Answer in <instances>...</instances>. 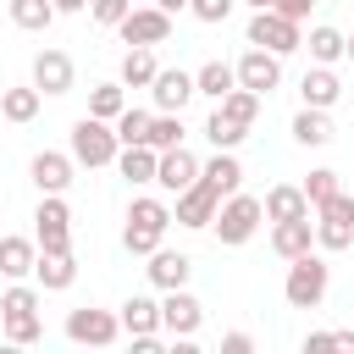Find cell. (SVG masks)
<instances>
[{
	"label": "cell",
	"mask_w": 354,
	"mask_h": 354,
	"mask_svg": "<svg viewBox=\"0 0 354 354\" xmlns=\"http://www.w3.org/2000/svg\"><path fill=\"white\" fill-rule=\"evenodd\" d=\"M166 227H171V199H166V194H133V205H127V227H122V249L149 260V254L160 249Z\"/></svg>",
	"instance_id": "6da1fadb"
},
{
	"label": "cell",
	"mask_w": 354,
	"mask_h": 354,
	"mask_svg": "<svg viewBox=\"0 0 354 354\" xmlns=\"http://www.w3.org/2000/svg\"><path fill=\"white\" fill-rule=\"evenodd\" d=\"M66 149H72V160H77V166L100 171V166H116V155H122V138H116V127H111L105 116H77V122H72V138H66Z\"/></svg>",
	"instance_id": "7a4b0ae2"
},
{
	"label": "cell",
	"mask_w": 354,
	"mask_h": 354,
	"mask_svg": "<svg viewBox=\"0 0 354 354\" xmlns=\"http://www.w3.org/2000/svg\"><path fill=\"white\" fill-rule=\"evenodd\" d=\"M326 288H332V266L321 260V249H310V254L288 260V277H282V299H288L293 310H321Z\"/></svg>",
	"instance_id": "3957f363"
},
{
	"label": "cell",
	"mask_w": 354,
	"mask_h": 354,
	"mask_svg": "<svg viewBox=\"0 0 354 354\" xmlns=\"http://www.w3.org/2000/svg\"><path fill=\"white\" fill-rule=\"evenodd\" d=\"M260 221H266V199H254V194H227L221 199V210H216V221H210V232L227 243V249H243L254 232H260Z\"/></svg>",
	"instance_id": "277c9868"
},
{
	"label": "cell",
	"mask_w": 354,
	"mask_h": 354,
	"mask_svg": "<svg viewBox=\"0 0 354 354\" xmlns=\"http://www.w3.org/2000/svg\"><path fill=\"white\" fill-rule=\"evenodd\" d=\"M315 249L321 254L354 249V188H337L332 199L315 205Z\"/></svg>",
	"instance_id": "5b68a950"
},
{
	"label": "cell",
	"mask_w": 354,
	"mask_h": 354,
	"mask_svg": "<svg viewBox=\"0 0 354 354\" xmlns=\"http://www.w3.org/2000/svg\"><path fill=\"white\" fill-rule=\"evenodd\" d=\"M243 39L260 44V50H271V55H293V50H304V22H293V17H282V11L266 6V11L249 17Z\"/></svg>",
	"instance_id": "8992f818"
},
{
	"label": "cell",
	"mask_w": 354,
	"mask_h": 354,
	"mask_svg": "<svg viewBox=\"0 0 354 354\" xmlns=\"http://www.w3.org/2000/svg\"><path fill=\"white\" fill-rule=\"evenodd\" d=\"M33 238L44 254H66L72 249V210L61 194H39V210H33Z\"/></svg>",
	"instance_id": "52a82bcc"
},
{
	"label": "cell",
	"mask_w": 354,
	"mask_h": 354,
	"mask_svg": "<svg viewBox=\"0 0 354 354\" xmlns=\"http://www.w3.org/2000/svg\"><path fill=\"white\" fill-rule=\"evenodd\" d=\"M66 337L72 343H88V348H111L122 337V315L116 310H94V304L66 310Z\"/></svg>",
	"instance_id": "ba28073f"
},
{
	"label": "cell",
	"mask_w": 354,
	"mask_h": 354,
	"mask_svg": "<svg viewBox=\"0 0 354 354\" xmlns=\"http://www.w3.org/2000/svg\"><path fill=\"white\" fill-rule=\"evenodd\" d=\"M216 210H221V194H216L210 183H194V188H183V194L171 199V221L188 227V232H205V227L216 221Z\"/></svg>",
	"instance_id": "9c48e42d"
},
{
	"label": "cell",
	"mask_w": 354,
	"mask_h": 354,
	"mask_svg": "<svg viewBox=\"0 0 354 354\" xmlns=\"http://www.w3.org/2000/svg\"><path fill=\"white\" fill-rule=\"evenodd\" d=\"M199 326H205V304H199L188 288H166V293H160V332L194 337Z\"/></svg>",
	"instance_id": "30bf717a"
},
{
	"label": "cell",
	"mask_w": 354,
	"mask_h": 354,
	"mask_svg": "<svg viewBox=\"0 0 354 354\" xmlns=\"http://www.w3.org/2000/svg\"><path fill=\"white\" fill-rule=\"evenodd\" d=\"M116 33H122V44H166V39H171V11H160V6H133V11L116 22Z\"/></svg>",
	"instance_id": "8fae6325"
},
{
	"label": "cell",
	"mask_w": 354,
	"mask_h": 354,
	"mask_svg": "<svg viewBox=\"0 0 354 354\" xmlns=\"http://www.w3.org/2000/svg\"><path fill=\"white\" fill-rule=\"evenodd\" d=\"M72 83H77V66H72V55L44 44V50L33 55V88H39V94H50V100H61V94H72Z\"/></svg>",
	"instance_id": "7c38bea8"
},
{
	"label": "cell",
	"mask_w": 354,
	"mask_h": 354,
	"mask_svg": "<svg viewBox=\"0 0 354 354\" xmlns=\"http://www.w3.org/2000/svg\"><path fill=\"white\" fill-rule=\"evenodd\" d=\"M232 66H238V83L254 88L260 100H266L271 88H282V55H271V50H260V44H249Z\"/></svg>",
	"instance_id": "4fadbf2b"
},
{
	"label": "cell",
	"mask_w": 354,
	"mask_h": 354,
	"mask_svg": "<svg viewBox=\"0 0 354 354\" xmlns=\"http://www.w3.org/2000/svg\"><path fill=\"white\" fill-rule=\"evenodd\" d=\"M199 183V155L194 149H160V166H155V188L166 194V199H177L183 188H194Z\"/></svg>",
	"instance_id": "5bb4252c"
},
{
	"label": "cell",
	"mask_w": 354,
	"mask_h": 354,
	"mask_svg": "<svg viewBox=\"0 0 354 354\" xmlns=\"http://www.w3.org/2000/svg\"><path fill=\"white\" fill-rule=\"evenodd\" d=\"M72 171H77L72 149H39V155L28 160V177H33L39 194H66V188H72Z\"/></svg>",
	"instance_id": "9a60e30c"
},
{
	"label": "cell",
	"mask_w": 354,
	"mask_h": 354,
	"mask_svg": "<svg viewBox=\"0 0 354 354\" xmlns=\"http://www.w3.org/2000/svg\"><path fill=\"white\" fill-rule=\"evenodd\" d=\"M337 100H343V77H337V66H321V61H310V66H304V77H299V105L332 111Z\"/></svg>",
	"instance_id": "2e32d148"
},
{
	"label": "cell",
	"mask_w": 354,
	"mask_h": 354,
	"mask_svg": "<svg viewBox=\"0 0 354 354\" xmlns=\"http://www.w3.org/2000/svg\"><path fill=\"white\" fill-rule=\"evenodd\" d=\"M194 94H199V83H194V72H183V66H160V72H155V83H149L155 111H183Z\"/></svg>",
	"instance_id": "e0dca14e"
},
{
	"label": "cell",
	"mask_w": 354,
	"mask_h": 354,
	"mask_svg": "<svg viewBox=\"0 0 354 354\" xmlns=\"http://www.w3.org/2000/svg\"><path fill=\"white\" fill-rule=\"evenodd\" d=\"M144 277H149V288H155V293H166V288H188L194 260H188L183 249H155V254H149V266H144Z\"/></svg>",
	"instance_id": "ac0fdd59"
},
{
	"label": "cell",
	"mask_w": 354,
	"mask_h": 354,
	"mask_svg": "<svg viewBox=\"0 0 354 354\" xmlns=\"http://www.w3.org/2000/svg\"><path fill=\"white\" fill-rule=\"evenodd\" d=\"M155 166H160V149L155 144H122V155H116V177L127 188H149L155 183Z\"/></svg>",
	"instance_id": "d6986e66"
},
{
	"label": "cell",
	"mask_w": 354,
	"mask_h": 354,
	"mask_svg": "<svg viewBox=\"0 0 354 354\" xmlns=\"http://www.w3.org/2000/svg\"><path fill=\"white\" fill-rule=\"evenodd\" d=\"M33 266H39V238L6 232L0 238V277L6 282H22V277H33Z\"/></svg>",
	"instance_id": "ffe728a7"
},
{
	"label": "cell",
	"mask_w": 354,
	"mask_h": 354,
	"mask_svg": "<svg viewBox=\"0 0 354 354\" xmlns=\"http://www.w3.org/2000/svg\"><path fill=\"white\" fill-rule=\"evenodd\" d=\"M271 249L282 260H299L315 249V216H299V221H271Z\"/></svg>",
	"instance_id": "44dd1931"
},
{
	"label": "cell",
	"mask_w": 354,
	"mask_h": 354,
	"mask_svg": "<svg viewBox=\"0 0 354 354\" xmlns=\"http://www.w3.org/2000/svg\"><path fill=\"white\" fill-rule=\"evenodd\" d=\"M199 183H210L221 199L238 194V188H243V166H238V155H232V149H216L210 160H199Z\"/></svg>",
	"instance_id": "7402d4cb"
},
{
	"label": "cell",
	"mask_w": 354,
	"mask_h": 354,
	"mask_svg": "<svg viewBox=\"0 0 354 354\" xmlns=\"http://www.w3.org/2000/svg\"><path fill=\"white\" fill-rule=\"evenodd\" d=\"M299 216H315V205L304 199L299 183H277V188H266V221H299Z\"/></svg>",
	"instance_id": "603a6c76"
},
{
	"label": "cell",
	"mask_w": 354,
	"mask_h": 354,
	"mask_svg": "<svg viewBox=\"0 0 354 354\" xmlns=\"http://www.w3.org/2000/svg\"><path fill=\"white\" fill-rule=\"evenodd\" d=\"M116 315H122V332H127V337H138V332H160V299H155V293H127Z\"/></svg>",
	"instance_id": "cb8c5ba5"
},
{
	"label": "cell",
	"mask_w": 354,
	"mask_h": 354,
	"mask_svg": "<svg viewBox=\"0 0 354 354\" xmlns=\"http://www.w3.org/2000/svg\"><path fill=\"white\" fill-rule=\"evenodd\" d=\"M33 282H39L44 293H66V288L77 282V260H72V249H66V254H44V249H39Z\"/></svg>",
	"instance_id": "d4e9b609"
},
{
	"label": "cell",
	"mask_w": 354,
	"mask_h": 354,
	"mask_svg": "<svg viewBox=\"0 0 354 354\" xmlns=\"http://www.w3.org/2000/svg\"><path fill=\"white\" fill-rule=\"evenodd\" d=\"M304 50H310V61H321V66H337V61L348 55V33H337L332 22H315V28L304 33Z\"/></svg>",
	"instance_id": "484cf974"
},
{
	"label": "cell",
	"mask_w": 354,
	"mask_h": 354,
	"mask_svg": "<svg viewBox=\"0 0 354 354\" xmlns=\"http://www.w3.org/2000/svg\"><path fill=\"white\" fill-rule=\"evenodd\" d=\"M194 83H199V94H205V100H221V94H232V88H238V66H232V61H221V55H210V61H199V66H194Z\"/></svg>",
	"instance_id": "4316f807"
},
{
	"label": "cell",
	"mask_w": 354,
	"mask_h": 354,
	"mask_svg": "<svg viewBox=\"0 0 354 354\" xmlns=\"http://www.w3.org/2000/svg\"><path fill=\"white\" fill-rule=\"evenodd\" d=\"M288 133H293V144H304V149H321V144H332V116H326V111H315V105H299Z\"/></svg>",
	"instance_id": "83f0119b"
},
{
	"label": "cell",
	"mask_w": 354,
	"mask_h": 354,
	"mask_svg": "<svg viewBox=\"0 0 354 354\" xmlns=\"http://www.w3.org/2000/svg\"><path fill=\"white\" fill-rule=\"evenodd\" d=\"M155 72H160L155 44H133V50L122 55V66H116V77H122L127 88H149V83H155Z\"/></svg>",
	"instance_id": "f1b7e54d"
},
{
	"label": "cell",
	"mask_w": 354,
	"mask_h": 354,
	"mask_svg": "<svg viewBox=\"0 0 354 354\" xmlns=\"http://www.w3.org/2000/svg\"><path fill=\"white\" fill-rule=\"evenodd\" d=\"M39 105H44V94H39L33 83H17V88H0V116H6V122H17V127H28V122L39 116Z\"/></svg>",
	"instance_id": "f546056e"
},
{
	"label": "cell",
	"mask_w": 354,
	"mask_h": 354,
	"mask_svg": "<svg viewBox=\"0 0 354 354\" xmlns=\"http://www.w3.org/2000/svg\"><path fill=\"white\" fill-rule=\"evenodd\" d=\"M6 11H11V22L22 28V33H44L61 11H55V0H6Z\"/></svg>",
	"instance_id": "4dcf8cb0"
},
{
	"label": "cell",
	"mask_w": 354,
	"mask_h": 354,
	"mask_svg": "<svg viewBox=\"0 0 354 354\" xmlns=\"http://www.w3.org/2000/svg\"><path fill=\"white\" fill-rule=\"evenodd\" d=\"M127 111V83L116 77V83H94L88 88V116H105V122H116Z\"/></svg>",
	"instance_id": "1f68e13d"
},
{
	"label": "cell",
	"mask_w": 354,
	"mask_h": 354,
	"mask_svg": "<svg viewBox=\"0 0 354 354\" xmlns=\"http://www.w3.org/2000/svg\"><path fill=\"white\" fill-rule=\"evenodd\" d=\"M216 111H221V116H232V122H243V127H254V116H260V94L238 83L232 94H221V100H216Z\"/></svg>",
	"instance_id": "d6a6232c"
},
{
	"label": "cell",
	"mask_w": 354,
	"mask_h": 354,
	"mask_svg": "<svg viewBox=\"0 0 354 354\" xmlns=\"http://www.w3.org/2000/svg\"><path fill=\"white\" fill-rule=\"evenodd\" d=\"M205 138H210V149H238V144L249 138V127L232 122V116H221V111H210V116H205Z\"/></svg>",
	"instance_id": "836d02e7"
},
{
	"label": "cell",
	"mask_w": 354,
	"mask_h": 354,
	"mask_svg": "<svg viewBox=\"0 0 354 354\" xmlns=\"http://www.w3.org/2000/svg\"><path fill=\"white\" fill-rule=\"evenodd\" d=\"M0 321H6V343H17V348H33V343L44 337L39 310H17V315H0Z\"/></svg>",
	"instance_id": "e575fe53"
},
{
	"label": "cell",
	"mask_w": 354,
	"mask_h": 354,
	"mask_svg": "<svg viewBox=\"0 0 354 354\" xmlns=\"http://www.w3.org/2000/svg\"><path fill=\"white\" fill-rule=\"evenodd\" d=\"M144 144H155V149H177V144H183V111H155Z\"/></svg>",
	"instance_id": "d590c367"
},
{
	"label": "cell",
	"mask_w": 354,
	"mask_h": 354,
	"mask_svg": "<svg viewBox=\"0 0 354 354\" xmlns=\"http://www.w3.org/2000/svg\"><path fill=\"white\" fill-rule=\"evenodd\" d=\"M149 116H155V111H138V105H127V111H122L111 127H116V138H122V144H144V138H149Z\"/></svg>",
	"instance_id": "8d00e7d4"
},
{
	"label": "cell",
	"mask_w": 354,
	"mask_h": 354,
	"mask_svg": "<svg viewBox=\"0 0 354 354\" xmlns=\"http://www.w3.org/2000/svg\"><path fill=\"white\" fill-rule=\"evenodd\" d=\"M299 188H304V199H310V205H321V199H332L343 183H337V171H332V166H315V171H310Z\"/></svg>",
	"instance_id": "74e56055"
},
{
	"label": "cell",
	"mask_w": 354,
	"mask_h": 354,
	"mask_svg": "<svg viewBox=\"0 0 354 354\" xmlns=\"http://www.w3.org/2000/svg\"><path fill=\"white\" fill-rule=\"evenodd\" d=\"M232 11H238V0H188V17H199V22H210V28L227 22Z\"/></svg>",
	"instance_id": "f35d334b"
},
{
	"label": "cell",
	"mask_w": 354,
	"mask_h": 354,
	"mask_svg": "<svg viewBox=\"0 0 354 354\" xmlns=\"http://www.w3.org/2000/svg\"><path fill=\"white\" fill-rule=\"evenodd\" d=\"M127 11H133V0H88V17H94L100 28H116Z\"/></svg>",
	"instance_id": "ab89813d"
},
{
	"label": "cell",
	"mask_w": 354,
	"mask_h": 354,
	"mask_svg": "<svg viewBox=\"0 0 354 354\" xmlns=\"http://www.w3.org/2000/svg\"><path fill=\"white\" fill-rule=\"evenodd\" d=\"M266 6H271V11H282V17H293V22H304L315 0H266Z\"/></svg>",
	"instance_id": "60d3db41"
},
{
	"label": "cell",
	"mask_w": 354,
	"mask_h": 354,
	"mask_svg": "<svg viewBox=\"0 0 354 354\" xmlns=\"http://www.w3.org/2000/svg\"><path fill=\"white\" fill-rule=\"evenodd\" d=\"M249 348H254L249 332H227V337H221V354H249Z\"/></svg>",
	"instance_id": "b9f144b4"
},
{
	"label": "cell",
	"mask_w": 354,
	"mask_h": 354,
	"mask_svg": "<svg viewBox=\"0 0 354 354\" xmlns=\"http://www.w3.org/2000/svg\"><path fill=\"white\" fill-rule=\"evenodd\" d=\"M321 348H337L332 332H310V337H304V354H321Z\"/></svg>",
	"instance_id": "7bdbcfd3"
},
{
	"label": "cell",
	"mask_w": 354,
	"mask_h": 354,
	"mask_svg": "<svg viewBox=\"0 0 354 354\" xmlns=\"http://www.w3.org/2000/svg\"><path fill=\"white\" fill-rule=\"evenodd\" d=\"M332 343H337V348H348V354H354V326H337V332H332Z\"/></svg>",
	"instance_id": "ee69618b"
},
{
	"label": "cell",
	"mask_w": 354,
	"mask_h": 354,
	"mask_svg": "<svg viewBox=\"0 0 354 354\" xmlns=\"http://www.w3.org/2000/svg\"><path fill=\"white\" fill-rule=\"evenodd\" d=\"M55 11H61V17H72V11H88V0H55Z\"/></svg>",
	"instance_id": "f6af8a7d"
},
{
	"label": "cell",
	"mask_w": 354,
	"mask_h": 354,
	"mask_svg": "<svg viewBox=\"0 0 354 354\" xmlns=\"http://www.w3.org/2000/svg\"><path fill=\"white\" fill-rule=\"evenodd\" d=\"M155 6H160V11H171V17H177V11H188V0H155Z\"/></svg>",
	"instance_id": "bcb514c9"
},
{
	"label": "cell",
	"mask_w": 354,
	"mask_h": 354,
	"mask_svg": "<svg viewBox=\"0 0 354 354\" xmlns=\"http://www.w3.org/2000/svg\"><path fill=\"white\" fill-rule=\"evenodd\" d=\"M238 6H249V11H266V0H238Z\"/></svg>",
	"instance_id": "7dc6e473"
},
{
	"label": "cell",
	"mask_w": 354,
	"mask_h": 354,
	"mask_svg": "<svg viewBox=\"0 0 354 354\" xmlns=\"http://www.w3.org/2000/svg\"><path fill=\"white\" fill-rule=\"evenodd\" d=\"M343 61H348V66H354V33H348V55H343Z\"/></svg>",
	"instance_id": "c3c4849f"
}]
</instances>
